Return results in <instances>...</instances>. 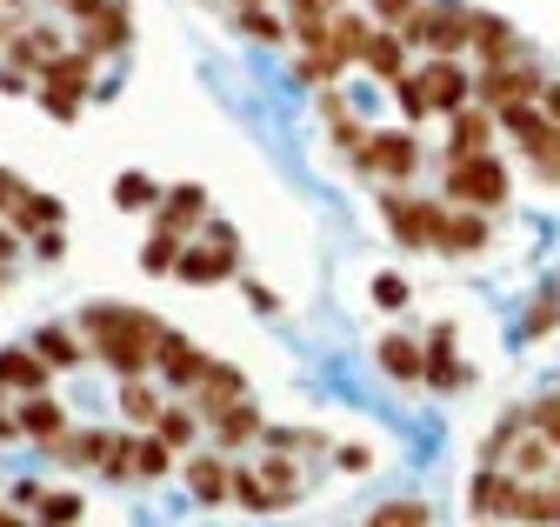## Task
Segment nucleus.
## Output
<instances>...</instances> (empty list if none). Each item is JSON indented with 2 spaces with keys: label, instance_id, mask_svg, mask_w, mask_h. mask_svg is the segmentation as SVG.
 <instances>
[{
  "label": "nucleus",
  "instance_id": "ddd939ff",
  "mask_svg": "<svg viewBox=\"0 0 560 527\" xmlns=\"http://www.w3.org/2000/svg\"><path fill=\"white\" fill-rule=\"evenodd\" d=\"M154 367H161V380H167L174 394H194V387H200V374H207V354H200L187 335H174V327H167L161 348H154Z\"/></svg>",
  "mask_w": 560,
  "mask_h": 527
},
{
  "label": "nucleus",
  "instance_id": "c756f323",
  "mask_svg": "<svg viewBox=\"0 0 560 527\" xmlns=\"http://www.w3.org/2000/svg\"><path fill=\"white\" fill-rule=\"evenodd\" d=\"M127 34H133V14L120 8V0H114V8H107L101 21H88V34H81V54H120V47H127Z\"/></svg>",
  "mask_w": 560,
  "mask_h": 527
},
{
  "label": "nucleus",
  "instance_id": "cd10ccee",
  "mask_svg": "<svg viewBox=\"0 0 560 527\" xmlns=\"http://www.w3.org/2000/svg\"><path fill=\"white\" fill-rule=\"evenodd\" d=\"M368 68L394 87V81H407L413 74V54H407V40L394 34V27H374V40H368Z\"/></svg>",
  "mask_w": 560,
  "mask_h": 527
},
{
  "label": "nucleus",
  "instance_id": "58836bf2",
  "mask_svg": "<svg viewBox=\"0 0 560 527\" xmlns=\"http://www.w3.org/2000/svg\"><path fill=\"white\" fill-rule=\"evenodd\" d=\"M241 34L260 40V47H280V40H288V21L267 14V8H247V14H241Z\"/></svg>",
  "mask_w": 560,
  "mask_h": 527
},
{
  "label": "nucleus",
  "instance_id": "aec40b11",
  "mask_svg": "<svg viewBox=\"0 0 560 527\" xmlns=\"http://www.w3.org/2000/svg\"><path fill=\"white\" fill-rule=\"evenodd\" d=\"M487 241H494V221L474 214V208H447V227H441V254H480Z\"/></svg>",
  "mask_w": 560,
  "mask_h": 527
},
{
  "label": "nucleus",
  "instance_id": "f257e3e1",
  "mask_svg": "<svg viewBox=\"0 0 560 527\" xmlns=\"http://www.w3.org/2000/svg\"><path fill=\"white\" fill-rule=\"evenodd\" d=\"M553 441H540L534 434V421H527V408H514V414H501V428L487 434V468H501L508 481H553Z\"/></svg>",
  "mask_w": 560,
  "mask_h": 527
},
{
  "label": "nucleus",
  "instance_id": "052dcab7",
  "mask_svg": "<svg viewBox=\"0 0 560 527\" xmlns=\"http://www.w3.org/2000/svg\"><path fill=\"white\" fill-rule=\"evenodd\" d=\"M553 527H560V514H553Z\"/></svg>",
  "mask_w": 560,
  "mask_h": 527
},
{
  "label": "nucleus",
  "instance_id": "bb28decb",
  "mask_svg": "<svg viewBox=\"0 0 560 527\" xmlns=\"http://www.w3.org/2000/svg\"><path fill=\"white\" fill-rule=\"evenodd\" d=\"M40 87H54V94H81V101H88V87H94V54H54L47 68H40Z\"/></svg>",
  "mask_w": 560,
  "mask_h": 527
},
{
  "label": "nucleus",
  "instance_id": "a211bd4d",
  "mask_svg": "<svg viewBox=\"0 0 560 527\" xmlns=\"http://www.w3.org/2000/svg\"><path fill=\"white\" fill-rule=\"evenodd\" d=\"M107 447H114V428H67L47 454L60 460V468H101Z\"/></svg>",
  "mask_w": 560,
  "mask_h": 527
},
{
  "label": "nucleus",
  "instance_id": "09e8293b",
  "mask_svg": "<svg viewBox=\"0 0 560 527\" xmlns=\"http://www.w3.org/2000/svg\"><path fill=\"white\" fill-rule=\"evenodd\" d=\"M21 194H27V187H21V180H14L8 167H0V221H8V214H14V201H21Z\"/></svg>",
  "mask_w": 560,
  "mask_h": 527
},
{
  "label": "nucleus",
  "instance_id": "37998d69",
  "mask_svg": "<svg viewBox=\"0 0 560 527\" xmlns=\"http://www.w3.org/2000/svg\"><path fill=\"white\" fill-rule=\"evenodd\" d=\"M527 421H534V434H540V441H553V454H560V394H553V401H534V408H527Z\"/></svg>",
  "mask_w": 560,
  "mask_h": 527
},
{
  "label": "nucleus",
  "instance_id": "1a4fd4ad",
  "mask_svg": "<svg viewBox=\"0 0 560 527\" xmlns=\"http://www.w3.org/2000/svg\"><path fill=\"white\" fill-rule=\"evenodd\" d=\"M467 54L480 60V74H487V68H514V60L527 54V40H521L501 14H480V8H474V21H467Z\"/></svg>",
  "mask_w": 560,
  "mask_h": 527
},
{
  "label": "nucleus",
  "instance_id": "3c124183",
  "mask_svg": "<svg viewBox=\"0 0 560 527\" xmlns=\"http://www.w3.org/2000/svg\"><path fill=\"white\" fill-rule=\"evenodd\" d=\"M200 234H207V241H214V247H234V254H241V234H234V227H228V221H207V227H200Z\"/></svg>",
  "mask_w": 560,
  "mask_h": 527
},
{
  "label": "nucleus",
  "instance_id": "2f4dec72",
  "mask_svg": "<svg viewBox=\"0 0 560 527\" xmlns=\"http://www.w3.org/2000/svg\"><path fill=\"white\" fill-rule=\"evenodd\" d=\"M161 201H167V187H161V180H148L140 167L114 180V208H127V214H148V208H161Z\"/></svg>",
  "mask_w": 560,
  "mask_h": 527
},
{
  "label": "nucleus",
  "instance_id": "39448f33",
  "mask_svg": "<svg viewBox=\"0 0 560 527\" xmlns=\"http://www.w3.org/2000/svg\"><path fill=\"white\" fill-rule=\"evenodd\" d=\"M540 94H547V74H540L534 54H521L514 68H487V74H474V101L494 107V114H508V107H540Z\"/></svg>",
  "mask_w": 560,
  "mask_h": 527
},
{
  "label": "nucleus",
  "instance_id": "20e7f679",
  "mask_svg": "<svg viewBox=\"0 0 560 527\" xmlns=\"http://www.w3.org/2000/svg\"><path fill=\"white\" fill-rule=\"evenodd\" d=\"M381 221L400 247H441V227H447V201H420L407 187H381Z\"/></svg>",
  "mask_w": 560,
  "mask_h": 527
},
{
  "label": "nucleus",
  "instance_id": "13d9d810",
  "mask_svg": "<svg viewBox=\"0 0 560 527\" xmlns=\"http://www.w3.org/2000/svg\"><path fill=\"white\" fill-rule=\"evenodd\" d=\"M0 527H27V520H21V514H8V507H0Z\"/></svg>",
  "mask_w": 560,
  "mask_h": 527
},
{
  "label": "nucleus",
  "instance_id": "8fccbe9b",
  "mask_svg": "<svg viewBox=\"0 0 560 527\" xmlns=\"http://www.w3.org/2000/svg\"><path fill=\"white\" fill-rule=\"evenodd\" d=\"M34 254H40V260H60V254H67V241H60V227H47V234H34Z\"/></svg>",
  "mask_w": 560,
  "mask_h": 527
},
{
  "label": "nucleus",
  "instance_id": "f8f14e48",
  "mask_svg": "<svg viewBox=\"0 0 560 527\" xmlns=\"http://www.w3.org/2000/svg\"><path fill=\"white\" fill-rule=\"evenodd\" d=\"M234 274H241V254L234 247H214V241H194L180 254V268H174V281H187V288H221Z\"/></svg>",
  "mask_w": 560,
  "mask_h": 527
},
{
  "label": "nucleus",
  "instance_id": "4d7b16f0",
  "mask_svg": "<svg viewBox=\"0 0 560 527\" xmlns=\"http://www.w3.org/2000/svg\"><path fill=\"white\" fill-rule=\"evenodd\" d=\"M0 441H27L21 434V414H0Z\"/></svg>",
  "mask_w": 560,
  "mask_h": 527
},
{
  "label": "nucleus",
  "instance_id": "c9c22d12",
  "mask_svg": "<svg viewBox=\"0 0 560 527\" xmlns=\"http://www.w3.org/2000/svg\"><path fill=\"white\" fill-rule=\"evenodd\" d=\"M180 254H187V241L180 234H148V247H140V268H148V274H174L180 268Z\"/></svg>",
  "mask_w": 560,
  "mask_h": 527
},
{
  "label": "nucleus",
  "instance_id": "79ce46f5",
  "mask_svg": "<svg viewBox=\"0 0 560 527\" xmlns=\"http://www.w3.org/2000/svg\"><path fill=\"white\" fill-rule=\"evenodd\" d=\"M101 475H107V481H133V434L114 428V447H107V460H101Z\"/></svg>",
  "mask_w": 560,
  "mask_h": 527
},
{
  "label": "nucleus",
  "instance_id": "f3484780",
  "mask_svg": "<svg viewBox=\"0 0 560 527\" xmlns=\"http://www.w3.org/2000/svg\"><path fill=\"white\" fill-rule=\"evenodd\" d=\"M207 428H214V447H221V454H234V447H247V441L267 434V414H260L254 401H234V408H221V414H207Z\"/></svg>",
  "mask_w": 560,
  "mask_h": 527
},
{
  "label": "nucleus",
  "instance_id": "de8ad7c7",
  "mask_svg": "<svg viewBox=\"0 0 560 527\" xmlns=\"http://www.w3.org/2000/svg\"><path fill=\"white\" fill-rule=\"evenodd\" d=\"M334 460H340L347 475H368V468H374V454H368V447H334Z\"/></svg>",
  "mask_w": 560,
  "mask_h": 527
},
{
  "label": "nucleus",
  "instance_id": "a19ab883",
  "mask_svg": "<svg viewBox=\"0 0 560 527\" xmlns=\"http://www.w3.org/2000/svg\"><path fill=\"white\" fill-rule=\"evenodd\" d=\"M560 327V288H547L534 307H527V341H540V335H553Z\"/></svg>",
  "mask_w": 560,
  "mask_h": 527
},
{
  "label": "nucleus",
  "instance_id": "5701e85b",
  "mask_svg": "<svg viewBox=\"0 0 560 527\" xmlns=\"http://www.w3.org/2000/svg\"><path fill=\"white\" fill-rule=\"evenodd\" d=\"M294 74L307 87H334L340 74V54H334V34H301V54H294Z\"/></svg>",
  "mask_w": 560,
  "mask_h": 527
},
{
  "label": "nucleus",
  "instance_id": "4468645a",
  "mask_svg": "<svg viewBox=\"0 0 560 527\" xmlns=\"http://www.w3.org/2000/svg\"><path fill=\"white\" fill-rule=\"evenodd\" d=\"M487 141H494V107L467 101V107H460V114L447 120V167H460V161L487 154Z\"/></svg>",
  "mask_w": 560,
  "mask_h": 527
},
{
  "label": "nucleus",
  "instance_id": "6e6d98bb",
  "mask_svg": "<svg viewBox=\"0 0 560 527\" xmlns=\"http://www.w3.org/2000/svg\"><path fill=\"white\" fill-rule=\"evenodd\" d=\"M40 494H47V488H40V481H21V494H14V501H21V507H27V514H34V507H40Z\"/></svg>",
  "mask_w": 560,
  "mask_h": 527
},
{
  "label": "nucleus",
  "instance_id": "864d4df0",
  "mask_svg": "<svg viewBox=\"0 0 560 527\" xmlns=\"http://www.w3.org/2000/svg\"><path fill=\"white\" fill-rule=\"evenodd\" d=\"M14 254H21V234H14L8 221H0V268H8V260H14Z\"/></svg>",
  "mask_w": 560,
  "mask_h": 527
},
{
  "label": "nucleus",
  "instance_id": "a878e982",
  "mask_svg": "<svg viewBox=\"0 0 560 527\" xmlns=\"http://www.w3.org/2000/svg\"><path fill=\"white\" fill-rule=\"evenodd\" d=\"M21 434L40 441V447H54L67 434V408L54 401V394H27V401H21Z\"/></svg>",
  "mask_w": 560,
  "mask_h": 527
},
{
  "label": "nucleus",
  "instance_id": "f03ea898",
  "mask_svg": "<svg viewBox=\"0 0 560 527\" xmlns=\"http://www.w3.org/2000/svg\"><path fill=\"white\" fill-rule=\"evenodd\" d=\"M161 335H167V320H161V314H140V307H133V320L120 327V335H101V341H88V348H94V361H101V367H114L120 380H148Z\"/></svg>",
  "mask_w": 560,
  "mask_h": 527
},
{
  "label": "nucleus",
  "instance_id": "bf43d9fd",
  "mask_svg": "<svg viewBox=\"0 0 560 527\" xmlns=\"http://www.w3.org/2000/svg\"><path fill=\"white\" fill-rule=\"evenodd\" d=\"M247 8H267V0H234V14H247Z\"/></svg>",
  "mask_w": 560,
  "mask_h": 527
},
{
  "label": "nucleus",
  "instance_id": "7ed1b4c3",
  "mask_svg": "<svg viewBox=\"0 0 560 527\" xmlns=\"http://www.w3.org/2000/svg\"><path fill=\"white\" fill-rule=\"evenodd\" d=\"M467 21H474V8H460V0H428V8L400 27V40H407V54L428 47L434 60H460L467 54Z\"/></svg>",
  "mask_w": 560,
  "mask_h": 527
},
{
  "label": "nucleus",
  "instance_id": "49530a36",
  "mask_svg": "<svg viewBox=\"0 0 560 527\" xmlns=\"http://www.w3.org/2000/svg\"><path fill=\"white\" fill-rule=\"evenodd\" d=\"M374 301H381V307H407V281H400V274H381V281H374Z\"/></svg>",
  "mask_w": 560,
  "mask_h": 527
},
{
  "label": "nucleus",
  "instance_id": "dca6fc26",
  "mask_svg": "<svg viewBox=\"0 0 560 527\" xmlns=\"http://www.w3.org/2000/svg\"><path fill=\"white\" fill-rule=\"evenodd\" d=\"M234 401H247V374L228 367V361H207V374H200V387H194V414L207 421V414H221V408H234Z\"/></svg>",
  "mask_w": 560,
  "mask_h": 527
},
{
  "label": "nucleus",
  "instance_id": "a18cd8bd",
  "mask_svg": "<svg viewBox=\"0 0 560 527\" xmlns=\"http://www.w3.org/2000/svg\"><path fill=\"white\" fill-rule=\"evenodd\" d=\"M34 94H40V107L54 120H81V94H54V87H34Z\"/></svg>",
  "mask_w": 560,
  "mask_h": 527
},
{
  "label": "nucleus",
  "instance_id": "4c0bfd02",
  "mask_svg": "<svg viewBox=\"0 0 560 527\" xmlns=\"http://www.w3.org/2000/svg\"><path fill=\"white\" fill-rule=\"evenodd\" d=\"M340 8H347V0H288V14H294V34H327Z\"/></svg>",
  "mask_w": 560,
  "mask_h": 527
},
{
  "label": "nucleus",
  "instance_id": "2eb2a0df",
  "mask_svg": "<svg viewBox=\"0 0 560 527\" xmlns=\"http://www.w3.org/2000/svg\"><path fill=\"white\" fill-rule=\"evenodd\" d=\"M187 488H194V501L200 507H221V501H234V460L214 447V454H187Z\"/></svg>",
  "mask_w": 560,
  "mask_h": 527
},
{
  "label": "nucleus",
  "instance_id": "b1692460",
  "mask_svg": "<svg viewBox=\"0 0 560 527\" xmlns=\"http://www.w3.org/2000/svg\"><path fill=\"white\" fill-rule=\"evenodd\" d=\"M54 367L34 348H0V387H21V394H47Z\"/></svg>",
  "mask_w": 560,
  "mask_h": 527
},
{
  "label": "nucleus",
  "instance_id": "4be33fe9",
  "mask_svg": "<svg viewBox=\"0 0 560 527\" xmlns=\"http://www.w3.org/2000/svg\"><path fill=\"white\" fill-rule=\"evenodd\" d=\"M327 34H334V54H340V68H368V40H374V21H368V14L340 8Z\"/></svg>",
  "mask_w": 560,
  "mask_h": 527
},
{
  "label": "nucleus",
  "instance_id": "0eeeda50",
  "mask_svg": "<svg viewBox=\"0 0 560 527\" xmlns=\"http://www.w3.org/2000/svg\"><path fill=\"white\" fill-rule=\"evenodd\" d=\"M494 120L521 141V154L534 161V174H540L547 187H560V127H553L540 107H508V114H494Z\"/></svg>",
  "mask_w": 560,
  "mask_h": 527
},
{
  "label": "nucleus",
  "instance_id": "5fc2aeb1",
  "mask_svg": "<svg viewBox=\"0 0 560 527\" xmlns=\"http://www.w3.org/2000/svg\"><path fill=\"white\" fill-rule=\"evenodd\" d=\"M540 114H547V120L560 127V81H547V94H540Z\"/></svg>",
  "mask_w": 560,
  "mask_h": 527
},
{
  "label": "nucleus",
  "instance_id": "603ef678",
  "mask_svg": "<svg viewBox=\"0 0 560 527\" xmlns=\"http://www.w3.org/2000/svg\"><path fill=\"white\" fill-rule=\"evenodd\" d=\"M247 301H254L260 314H273V307H280V294H273V288H260V281H247Z\"/></svg>",
  "mask_w": 560,
  "mask_h": 527
},
{
  "label": "nucleus",
  "instance_id": "f704fd0d",
  "mask_svg": "<svg viewBox=\"0 0 560 527\" xmlns=\"http://www.w3.org/2000/svg\"><path fill=\"white\" fill-rule=\"evenodd\" d=\"M34 354L60 374V367H81V341L74 335H67V327H40V335H34Z\"/></svg>",
  "mask_w": 560,
  "mask_h": 527
},
{
  "label": "nucleus",
  "instance_id": "6e6552de",
  "mask_svg": "<svg viewBox=\"0 0 560 527\" xmlns=\"http://www.w3.org/2000/svg\"><path fill=\"white\" fill-rule=\"evenodd\" d=\"M361 180H387V187H407L420 174V141L407 134V127H381V134L368 141V154L354 161Z\"/></svg>",
  "mask_w": 560,
  "mask_h": 527
},
{
  "label": "nucleus",
  "instance_id": "9d476101",
  "mask_svg": "<svg viewBox=\"0 0 560 527\" xmlns=\"http://www.w3.org/2000/svg\"><path fill=\"white\" fill-rule=\"evenodd\" d=\"M413 81H420V94H428V107H434V114H447V120L474 101V81H467L460 60H434V54H428V60L413 68Z\"/></svg>",
  "mask_w": 560,
  "mask_h": 527
},
{
  "label": "nucleus",
  "instance_id": "412c9836",
  "mask_svg": "<svg viewBox=\"0 0 560 527\" xmlns=\"http://www.w3.org/2000/svg\"><path fill=\"white\" fill-rule=\"evenodd\" d=\"M374 361L387 367V380H428V348H420L413 335H381Z\"/></svg>",
  "mask_w": 560,
  "mask_h": 527
},
{
  "label": "nucleus",
  "instance_id": "ea45409f",
  "mask_svg": "<svg viewBox=\"0 0 560 527\" xmlns=\"http://www.w3.org/2000/svg\"><path fill=\"white\" fill-rule=\"evenodd\" d=\"M420 8H428V0H368V21H374V27H394V34H400V27H407V21H413Z\"/></svg>",
  "mask_w": 560,
  "mask_h": 527
},
{
  "label": "nucleus",
  "instance_id": "473e14b6",
  "mask_svg": "<svg viewBox=\"0 0 560 527\" xmlns=\"http://www.w3.org/2000/svg\"><path fill=\"white\" fill-rule=\"evenodd\" d=\"M154 434H161L174 454H194V441H200V414H194V408H180V401H167V414L154 421Z\"/></svg>",
  "mask_w": 560,
  "mask_h": 527
},
{
  "label": "nucleus",
  "instance_id": "e433bc0d",
  "mask_svg": "<svg viewBox=\"0 0 560 527\" xmlns=\"http://www.w3.org/2000/svg\"><path fill=\"white\" fill-rule=\"evenodd\" d=\"M434 514H428V501H381L361 527H428Z\"/></svg>",
  "mask_w": 560,
  "mask_h": 527
},
{
  "label": "nucleus",
  "instance_id": "423d86ee",
  "mask_svg": "<svg viewBox=\"0 0 560 527\" xmlns=\"http://www.w3.org/2000/svg\"><path fill=\"white\" fill-rule=\"evenodd\" d=\"M447 208H474V214L508 208V167L494 154H474V161L447 167Z\"/></svg>",
  "mask_w": 560,
  "mask_h": 527
},
{
  "label": "nucleus",
  "instance_id": "7c9ffc66",
  "mask_svg": "<svg viewBox=\"0 0 560 527\" xmlns=\"http://www.w3.org/2000/svg\"><path fill=\"white\" fill-rule=\"evenodd\" d=\"M267 454H294V460H314V454H334V441L320 434V428H273L267 421Z\"/></svg>",
  "mask_w": 560,
  "mask_h": 527
},
{
  "label": "nucleus",
  "instance_id": "393cba45",
  "mask_svg": "<svg viewBox=\"0 0 560 527\" xmlns=\"http://www.w3.org/2000/svg\"><path fill=\"white\" fill-rule=\"evenodd\" d=\"M60 201H54V194H40V187H27L21 194V201H14V214H8V227L21 234V241H34V234H47V227H60Z\"/></svg>",
  "mask_w": 560,
  "mask_h": 527
},
{
  "label": "nucleus",
  "instance_id": "6ab92c4d",
  "mask_svg": "<svg viewBox=\"0 0 560 527\" xmlns=\"http://www.w3.org/2000/svg\"><path fill=\"white\" fill-rule=\"evenodd\" d=\"M154 227L187 241L194 227H207V194H200V187H167V201L154 208Z\"/></svg>",
  "mask_w": 560,
  "mask_h": 527
},
{
  "label": "nucleus",
  "instance_id": "c85d7f7f",
  "mask_svg": "<svg viewBox=\"0 0 560 527\" xmlns=\"http://www.w3.org/2000/svg\"><path fill=\"white\" fill-rule=\"evenodd\" d=\"M120 414L140 428V434H154V421L167 414V401H161V387L154 380H120Z\"/></svg>",
  "mask_w": 560,
  "mask_h": 527
},
{
  "label": "nucleus",
  "instance_id": "9b49d317",
  "mask_svg": "<svg viewBox=\"0 0 560 527\" xmlns=\"http://www.w3.org/2000/svg\"><path fill=\"white\" fill-rule=\"evenodd\" d=\"M420 348H428V387H434V394H460V387L474 380V367L454 354V320L428 327V341H420Z\"/></svg>",
  "mask_w": 560,
  "mask_h": 527
},
{
  "label": "nucleus",
  "instance_id": "c03bdc74",
  "mask_svg": "<svg viewBox=\"0 0 560 527\" xmlns=\"http://www.w3.org/2000/svg\"><path fill=\"white\" fill-rule=\"evenodd\" d=\"M394 101H400V114H407V120H428V114H434V107H428V94H420V81H413V74H407V81H394Z\"/></svg>",
  "mask_w": 560,
  "mask_h": 527
},
{
  "label": "nucleus",
  "instance_id": "72a5a7b5",
  "mask_svg": "<svg viewBox=\"0 0 560 527\" xmlns=\"http://www.w3.org/2000/svg\"><path fill=\"white\" fill-rule=\"evenodd\" d=\"M174 468V447L161 434H133V481H161Z\"/></svg>",
  "mask_w": 560,
  "mask_h": 527
}]
</instances>
